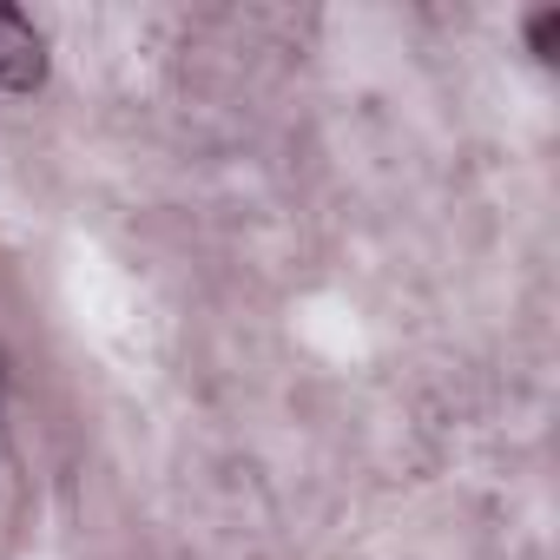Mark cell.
I'll return each mask as SVG.
<instances>
[{"label":"cell","mask_w":560,"mask_h":560,"mask_svg":"<svg viewBox=\"0 0 560 560\" xmlns=\"http://www.w3.org/2000/svg\"><path fill=\"white\" fill-rule=\"evenodd\" d=\"M47 80V40L21 8H0V93H34Z\"/></svg>","instance_id":"cell-1"},{"label":"cell","mask_w":560,"mask_h":560,"mask_svg":"<svg viewBox=\"0 0 560 560\" xmlns=\"http://www.w3.org/2000/svg\"><path fill=\"white\" fill-rule=\"evenodd\" d=\"M553 27H560V14H534V27H527V34H534V54L553 47Z\"/></svg>","instance_id":"cell-2"}]
</instances>
